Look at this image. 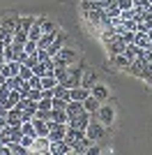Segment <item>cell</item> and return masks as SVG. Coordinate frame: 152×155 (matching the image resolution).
Listing matches in <instances>:
<instances>
[{"mask_svg": "<svg viewBox=\"0 0 152 155\" xmlns=\"http://www.w3.org/2000/svg\"><path fill=\"white\" fill-rule=\"evenodd\" d=\"M118 7H120V12H122V9H131L134 0H118Z\"/></svg>", "mask_w": 152, "mask_h": 155, "instance_id": "35", "label": "cell"}, {"mask_svg": "<svg viewBox=\"0 0 152 155\" xmlns=\"http://www.w3.org/2000/svg\"><path fill=\"white\" fill-rule=\"evenodd\" d=\"M150 2H152V0H150Z\"/></svg>", "mask_w": 152, "mask_h": 155, "instance_id": "44", "label": "cell"}, {"mask_svg": "<svg viewBox=\"0 0 152 155\" xmlns=\"http://www.w3.org/2000/svg\"><path fill=\"white\" fill-rule=\"evenodd\" d=\"M23 120H21V109H9V114H7V125H21Z\"/></svg>", "mask_w": 152, "mask_h": 155, "instance_id": "21", "label": "cell"}, {"mask_svg": "<svg viewBox=\"0 0 152 155\" xmlns=\"http://www.w3.org/2000/svg\"><path fill=\"white\" fill-rule=\"evenodd\" d=\"M19 100H21V93L19 91H9V97L2 102V107H5V109H14V107L19 104Z\"/></svg>", "mask_w": 152, "mask_h": 155, "instance_id": "19", "label": "cell"}, {"mask_svg": "<svg viewBox=\"0 0 152 155\" xmlns=\"http://www.w3.org/2000/svg\"><path fill=\"white\" fill-rule=\"evenodd\" d=\"M85 19L90 21V23H95V26H101V16H104V14H106V9H85Z\"/></svg>", "mask_w": 152, "mask_h": 155, "instance_id": "8", "label": "cell"}, {"mask_svg": "<svg viewBox=\"0 0 152 155\" xmlns=\"http://www.w3.org/2000/svg\"><path fill=\"white\" fill-rule=\"evenodd\" d=\"M37 21L42 23V32H53V30H58L55 23H53V21H49V19H42V16H39Z\"/></svg>", "mask_w": 152, "mask_h": 155, "instance_id": "24", "label": "cell"}, {"mask_svg": "<svg viewBox=\"0 0 152 155\" xmlns=\"http://www.w3.org/2000/svg\"><path fill=\"white\" fill-rule=\"evenodd\" d=\"M35 21H37L35 16H21V19H19V28H23V30H30Z\"/></svg>", "mask_w": 152, "mask_h": 155, "instance_id": "23", "label": "cell"}, {"mask_svg": "<svg viewBox=\"0 0 152 155\" xmlns=\"http://www.w3.org/2000/svg\"><path fill=\"white\" fill-rule=\"evenodd\" d=\"M39 63V58H37V53H30L28 58H25V63L23 65H28V67H35V65Z\"/></svg>", "mask_w": 152, "mask_h": 155, "instance_id": "34", "label": "cell"}, {"mask_svg": "<svg viewBox=\"0 0 152 155\" xmlns=\"http://www.w3.org/2000/svg\"><path fill=\"white\" fill-rule=\"evenodd\" d=\"M108 51H111V56H118V53H122V51H125V42H122V39H120V35H118V37H113V39H111V42H108Z\"/></svg>", "mask_w": 152, "mask_h": 155, "instance_id": "12", "label": "cell"}, {"mask_svg": "<svg viewBox=\"0 0 152 155\" xmlns=\"http://www.w3.org/2000/svg\"><path fill=\"white\" fill-rule=\"evenodd\" d=\"M37 42H35V39H28V42H25V46H23V51L28 53V56H30V53H37Z\"/></svg>", "mask_w": 152, "mask_h": 155, "instance_id": "28", "label": "cell"}, {"mask_svg": "<svg viewBox=\"0 0 152 155\" xmlns=\"http://www.w3.org/2000/svg\"><path fill=\"white\" fill-rule=\"evenodd\" d=\"M147 81H150V86H152V77H150V79H147Z\"/></svg>", "mask_w": 152, "mask_h": 155, "instance_id": "42", "label": "cell"}, {"mask_svg": "<svg viewBox=\"0 0 152 155\" xmlns=\"http://www.w3.org/2000/svg\"><path fill=\"white\" fill-rule=\"evenodd\" d=\"M58 79L55 77H42V88H55Z\"/></svg>", "mask_w": 152, "mask_h": 155, "instance_id": "27", "label": "cell"}, {"mask_svg": "<svg viewBox=\"0 0 152 155\" xmlns=\"http://www.w3.org/2000/svg\"><path fill=\"white\" fill-rule=\"evenodd\" d=\"M134 37H136V32H131V30H125V32H120V39L125 42V44H134Z\"/></svg>", "mask_w": 152, "mask_h": 155, "instance_id": "29", "label": "cell"}, {"mask_svg": "<svg viewBox=\"0 0 152 155\" xmlns=\"http://www.w3.org/2000/svg\"><path fill=\"white\" fill-rule=\"evenodd\" d=\"M85 137H90L92 141H101L106 137V125L101 120H97V114H90V123L85 127Z\"/></svg>", "mask_w": 152, "mask_h": 155, "instance_id": "1", "label": "cell"}, {"mask_svg": "<svg viewBox=\"0 0 152 155\" xmlns=\"http://www.w3.org/2000/svg\"><path fill=\"white\" fill-rule=\"evenodd\" d=\"M44 32H42V23L39 21H35L32 23V28L28 30V39H35V42H39V37H42Z\"/></svg>", "mask_w": 152, "mask_h": 155, "instance_id": "22", "label": "cell"}, {"mask_svg": "<svg viewBox=\"0 0 152 155\" xmlns=\"http://www.w3.org/2000/svg\"><path fill=\"white\" fill-rule=\"evenodd\" d=\"M99 107H101V102L97 100V97H92V95H90L88 100H83V109L90 111V114H97V109H99Z\"/></svg>", "mask_w": 152, "mask_h": 155, "instance_id": "18", "label": "cell"}, {"mask_svg": "<svg viewBox=\"0 0 152 155\" xmlns=\"http://www.w3.org/2000/svg\"><path fill=\"white\" fill-rule=\"evenodd\" d=\"M49 153H53V155H65V153H71V148L67 146V141H51V148H49Z\"/></svg>", "mask_w": 152, "mask_h": 155, "instance_id": "11", "label": "cell"}, {"mask_svg": "<svg viewBox=\"0 0 152 155\" xmlns=\"http://www.w3.org/2000/svg\"><path fill=\"white\" fill-rule=\"evenodd\" d=\"M122 23H125V28H127V30H131V32H136V28H138V23H136L134 19H129V21H122Z\"/></svg>", "mask_w": 152, "mask_h": 155, "instance_id": "36", "label": "cell"}, {"mask_svg": "<svg viewBox=\"0 0 152 155\" xmlns=\"http://www.w3.org/2000/svg\"><path fill=\"white\" fill-rule=\"evenodd\" d=\"M65 44H67V32L58 30L55 39H53V42H51V44H49V49H46V51H49V56H55V53L60 51V49H62Z\"/></svg>", "mask_w": 152, "mask_h": 155, "instance_id": "3", "label": "cell"}, {"mask_svg": "<svg viewBox=\"0 0 152 155\" xmlns=\"http://www.w3.org/2000/svg\"><path fill=\"white\" fill-rule=\"evenodd\" d=\"M2 53H5V44H2V42H0V56H2Z\"/></svg>", "mask_w": 152, "mask_h": 155, "instance_id": "40", "label": "cell"}, {"mask_svg": "<svg viewBox=\"0 0 152 155\" xmlns=\"http://www.w3.org/2000/svg\"><path fill=\"white\" fill-rule=\"evenodd\" d=\"M60 60H65L67 65H74V63H78V51L76 49H69V46H62L60 51L55 53Z\"/></svg>", "mask_w": 152, "mask_h": 155, "instance_id": "4", "label": "cell"}, {"mask_svg": "<svg viewBox=\"0 0 152 155\" xmlns=\"http://www.w3.org/2000/svg\"><path fill=\"white\" fill-rule=\"evenodd\" d=\"M88 123H90V111H81L78 116H74V118H69V127H76V130H85L88 127Z\"/></svg>", "mask_w": 152, "mask_h": 155, "instance_id": "5", "label": "cell"}, {"mask_svg": "<svg viewBox=\"0 0 152 155\" xmlns=\"http://www.w3.org/2000/svg\"><path fill=\"white\" fill-rule=\"evenodd\" d=\"M32 74H35V72H32V67H28V65H23V63H21V67H19V77L28 81V79L32 77Z\"/></svg>", "mask_w": 152, "mask_h": 155, "instance_id": "26", "label": "cell"}, {"mask_svg": "<svg viewBox=\"0 0 152 155\" xmlns=\"http://www.w3.org/2000/svg\"><path fill=\"white\" fill-rule=\"evenodd\" d=\"M7 63H9V60H7V58H5V56H0V72L5 70V65H7Z\"/></svg>", "mask_w": 152, "mask_h": 155, "instance_id": "39", "label": "cell"}, {"mask_svg": "<svg viewBox=\"0 0 152 155\" xmlns=\"http://www.w3.org/2000/svg\"><path fill=\"white\" fill-rule=\"evenodd\" d=\"M28 84H30V88H42V77H37V74H32V77L28 79Z\"/></svg>", "mask_w": 152, "mask_h": 155, "instance_id": "31", "label": "cell"}, {"mask_svg": "<svg viewBox=\"0 0 152 155\" xmlns=\"http://www.w3.org/2000/svg\"><path fill=\"white\" fill-rule=\"evenodd\" d=\"M97 114H99V120L104 125H113V118H115V114H113V107H106V104H101L99 109H97Z\"/></svg>", "mask_w": 152, "mask_h": 155, "instance_id": "6", "label": "cell"}, {"mask_svg": "<svg viewBox=\"0 0 152 155\" xmlns=\"http://www.w3.org/2000/svg\"><path fill=\"white\" fill-rule=\"evenodd\" d=\"M90 97V88H83V86H78V88H71V100H78V102H83V100H88Z\"/></svg>", "mask_w": 152, "mask_h": 155, "instance_id": "20", "label": "cell"}, {"mask_svg": "<svg viewBox=\"0 0 152 155\" xmlns=\"http://www.w3.org/2000/svg\"><path fill=\"white\" fill-rule=\"evenodd\" d=\"M2 56H5L7 60H16V53H14V46H12V44H7V46H5V53H2Z\"/></svg>", "mask_w": 152, "mask_h": 155, "instance_id": "32", "label": "cell"}, {"mask_svg": "<svg viewBox=\"0 0 152 155\" xmlns=\"http://www.w3.org/2000/svg\"><path fill=\"white\" fill-rule=\"evenodd\" d=\"M23 81H25V79H21L19 74H16V77H9V79H7V86H9L12 91H19V88H21V84H23Z\"/></svg>", "mask_w": 152, "mask_h": 155, "instance_id": "25", "label": "cell"}, {"mask_svg": "<svg viewBox=\"0 0 152 155\" xmlns=\"http://www.w3.org/2000/svg\"><path fill=\"white\" fill-rule=\"evenodd\" d=\"M134 44L141 46V49H150V32H138L136 30V37H134Z\"/></svg>", "mask_w": 152, "mask_h": 155, "instance_id": "15", "label": "cell"}, {"mask_svg": "<svg viewBox=\"0 0 152 155\" xmlns=\"http://www.w3.org/2000/svg\"><path fill=\"white\" fill-rule=\"evenodd\" d=\"M42 91H44V88H30V93H28V97H30V100H42Z\"/></svg>", "mask_w": 152, "mask_h": 155, "instance_id": "33", "label": "cell"}, {"mask_svg": "<svg viewBox=\"0 0 152 155\" xmlns=\"http://www.w3.org/2000/svg\"><path fill=\"white\" fill-rule=\"evenodd\" d=\"M150 44H152V32H150Z\"/></svg>", "mask_w": 152, "mask_h": 155, "instance_id": "43", "label": "cell"}, {"mask_svg": "<svg viewBox=\"0 0 152 155\" xmlns=\"http://www.w3.org/2000/svg\"><path fill=\"white\" fill-rule=\"evenodd\" d=\"M113 63L115 65H120V67H129V60L122 56V53H118V56H113Z\"/></svg>", "mask_w": 152, "mask_h": 155, "instance_id": "30", "label": "cell"}, {"mask_svg": "<svg viewBox=\"0 0 152 155\" xmlns=\"http://www.w3.org/2000/svg\"><path fill=\"white\" fill-rule=\"evenodd\" d=\"M97 79H99V74H97L95 70H90V67H85V70H83V79H81V86H83V88H92V86L97 84Z\"/></svg>", "mask_w": 152, "mask_h": 155, "instance_id": "7", "label": "cell"}, {"mask_svg": "<svg viewBox=\"0 0 152 155\" xmlns=\"http://www.w3.org/2000/svg\"><path fill=\"white\" fill-rule=\"evenodd\" d=\"M32 116H35V114H32V111H21V120H32Z\"/></svg>", "mask_w": 152, "mask_h": 155, "instance_id": "38", "label": "cell"}, {"mask_svg": "<svg viewBox=\"0 0 152 155\" xmlns=\"http://www.w3.org/2000/svg\"><path fill=\"white\" fill-rule=\"evenodd\" d=\"M138 53H141V46H136V44H127V46H125V51H122V56H125V58L131 63V60L138 58Z\"/></svg>", "mask_w": 152, "mask_h": 155, "instance_id": "17", "label": "cell"}, {"mask_svg": "<svg viewBox=\"0 0 152 155\" xmlns=\"http://www.w3.org/2000/svg\"><path fill=\"white\" fill-rule=\"evenodd\" d=\"M127 70L131 72V74H136V77H141V79H150L152 77V63H145V60H141V58L131 60Z\"/></svg>", "mask_w": 152, "mask_h": 155, "instance_id": "2", "label": "cell"}, {"mask_svg": "<svg viewBox=\"0 0 152 155\" xmlns=\"http://www.w3.org/2000/svg\"><path fill=\"white\" fill-rule=\"evenodd\" d=\"M81 111H85V109H83V102H78V100H69V102H67V116H69V118L78 116Z\"/></svg>", "mask_w": 152, "mask_h": 155, "instance_id": "14", "label": "cell"}, {"mask_svg": "<svg viewBox=\"0 0 152 155\" xmlns=\"http://www.w3.org/2000/svg\"><path fill=\"white\" fill-rule=\"evenodd\" d=\"M147 23H150V32H152V19H150V21H147Z\"/></svg>", "mask_w": 152, "mask_h": 155, "instance_id": "41", "label": "cell"}, {"mask_svg": "<svg viewBox=\"0 0 152 155\" xmlns=\"http://www.w3.org/2000/svg\"><path fill=\"white\" fill-rule=\"evenodd\" d=\"M19 19L21 16H16V14H9V16H5V19H2V30L5 32H14L16 30V26H19Z\"/></svg>", "mask_w": 152, "mask_h": 155, "instance_id": "10", "label": "cell"}, {"mask_svg": "<svg viewBox=\"0 0 152 155\" xmlns=\"http://www.w3.org/2000/svg\"><path fill=\"white\" fill-rule=\"evenodd\" d=\"M19 67H21V63H19V60H9V63L5 65V70L0 72V74H2L5 79H9V77H16V74H19Z\"/></svg>", "mask_w": 152, "mask_h": 155, "instance_id": "13", "label": "cell"}, {"mask_svg": "<svg viewBox=\"0 0 152 155\" xmlns=\"http://www.w3.org/2000/svg\"><path fill=\"white\" fill-rule=\"evenodd\" d=\"M7 114H9V109L0 107V125H7Z\"/></svg>", "mask_w": 152, "mask_h": 155, "instance_id": "37", "label": "cell"}, {"mask_svg": "<svg viewBox=\"0 0 152 155\" xmlns=\"http://www.w3.org/2000/svg\"><path fill=\"white\" fill-rule=\"evenodd\" d=\"M90 95H92V97H97V100H99V102L104 104V102L108 100V88H106V86H101V84H95L92 88H90Z\"/></svg>", "mask_w": 152, "mask_h": 155, "instance_id": "9", "label": "cell"}, {"mask_svg": "<svg viewBox=\"0 0 152 155\" xmlns=\"http://www.w3.org/2000/svg\"><path fill=\"white\" fill-rule=\"evenodd\" d=\"M32 148L39 150V153H49L51 139H49V137H37V139H35V143H32Z\"/></svg>", "mask_w": 152, "mask_h": 155, "instance_id": "16", "label": "cell"}]
</instances>
